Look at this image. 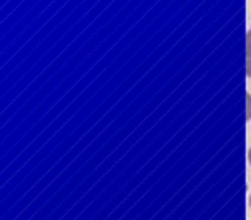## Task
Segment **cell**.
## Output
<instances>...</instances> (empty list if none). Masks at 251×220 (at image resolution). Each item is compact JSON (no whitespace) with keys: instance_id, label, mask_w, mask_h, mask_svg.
Instances as JSON below:
<instances>
[{"instance_id":"obj_1","label":"cell","mask_w":251,"mask_h":220,"mask_svg":"<svg viewBox=\"0 0 251 220\" xmlns=\"http://www.w3.org/2000/svg\"><path fill=\"white\" fill-rule=\"evenodd\" d=\"M246 121H251V95L246 93Z\"/></svg>"},{"instance_id":"obj_2","label":"cell","mask_w":251,"mask_h":220,"mask_svg":"<svg viewBox=\"0 0 251 220\" xmlns=\"http://www.w3.org/2000/svg\"><path fill=\"white\" fill-rule=\"evenodd\" d=\"M246 76L251 77V55H246Z\"/></svg>"},{"instance_id":"obj_3","label":"cell","mask_w":251,"mask_h":220,"mask_svg":"<svg viewBox=\"0 0 251 220\" xmlns=\"http://www.w3.org/2000/svg\"><path fill=\"white\" fill-rule=\"evenodd\" d=\"M248 160H250V165H251V148H250V151H248Z\"/></svg>"},{"instance_id":"obj_4","label":"cell","mask_w":251,"mask_h":220,"mask_svg":"<svg viewBox=\"0 0 251 220\" xmlns=\"http://www.w3.org/2000/svg\"><path fill=\"white\" fill-rule=\"evenodd\" d=\"M246 36H248V38H251V28H250V31L246 33Z\"/></svg>"},{"instance_id":"obj_5","label":"cell","mask_w":251,"mask_h":220,"mask_svg":"<svg viewBox=\"0 0 251 220\" xmlns=\"http://www.w3.org/2000/svg\"><path fill=\"white\" fill-rule=\"evenodd\" d=\"M250 206H251V196H250Z\"/></svg>"}]
</instances>
